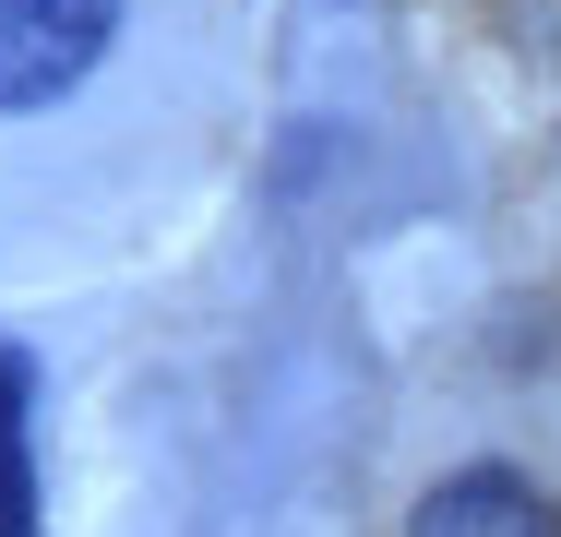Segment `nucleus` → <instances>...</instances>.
Listing matches in <instances>:
<instances>
[{
	"instance_id": "1",
	"label": "nucleus",
	"mask_w": 561,
	"mask_h": 537,
	"mask_svg": "<svg viewBox=\"0 0 561 537\" xmlns=\"http://www.w3.org/2000/svg\"><path fill=\"white\" fill-rule=\"evenodd\" d=\"M131 0H0V107H48L108 60Z\"/></svg>"
},
{
	"instance_id": "2",
	"label": "nucleus",
	"mask_w": 561,
	"mask_h": 537,
	"mask_svg": "<svg viewBox=\"0 0 561 537\" xmlns=\"http://www.w3.org/2000/svg\"><path fill=\"white\" fill-rule=\"evenodd\" d=\"M407 537H561V514L538 502V478H514V466H454L443 490L419 502Z\"/></svg>"
},
{
	"instance_id": "3",
	"label": "nucleus",
	"mask_w": 561,
	"mask_h": 537,
	"mask_svg": "<svg viewBox=\"0 0 561 537\" xmlns=\"http://www.w3.org/2000/svg\"><path fill=\"white\" fill-rule=\"evenodd\" d=\"M0 537H36V358L0 346Z\"/></svg>"
}]
</instances>
